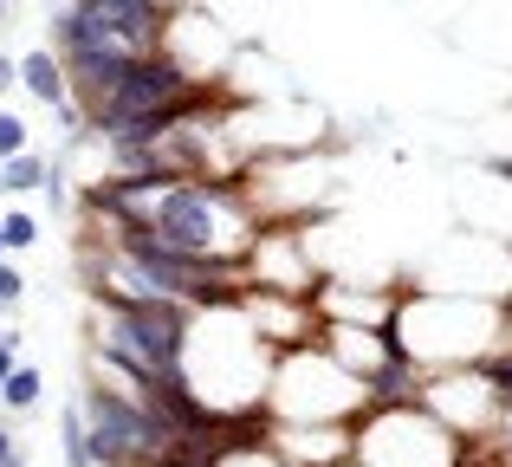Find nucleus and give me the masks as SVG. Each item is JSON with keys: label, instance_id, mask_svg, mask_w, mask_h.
<instances>
[{"label": "nucleus", "instance_id": "13", "mask_svg": "<svg viewBox=\"0 0 512 467\" xmlns=\"http://www.w3.org/2000/svg\"><path fill=\"white\" fill-rule=\"evenodd\" d=\"M13 448H20V435H13V429H7V422H0V461H7V455H13Z\"/></svg>", "mask_w": 512, "mask_h": 467}, {"label": "nucleus", "instance_id": "5", "mask_svg": "<svg viewBox=\"0 0 512 467\" xmlns=\"http://www.w3.org/2000/svg\"><path fill=\"white\" fill-rule=\"evenodd\" d=\"M39 396H46V377H39V364H20L7 383H0V409H7V416H26V409H39Z\"/></svg>", "mask_w": 512, "mask_h": 467}, {"label": "nucleus", "instance_id": "16", "mask_svg": "<svg viewBox=\"0 0 512 467\" xmlns=\"http://www.w3.org/2000/svg\"><path fill=\"white\" fill-rule=\"evenodd\" d=\"M7 7H13V0H0V13H7Z\"/></svg>", "mask_w": 512, "mask_h": 467}, {"label": "nucleus", "instance_id": "7", "mask_svg": "<svg viewBox=\"0 0 512 467\" xmlns=\"http://www.w3.org/2000/svg\"><path fill=\"white\" fill-rule=\"evenodd\" d=\"M59 455H65V467H98L91 461V435H85V416H78V409L59 416Z\"/></svg>", "mask_w": 512, "mask_h": 467}, {"label": "nucleus", "instance_id": "14", "mask_svg": "<svg viewBox=\"0 0 512 467\" xmlns=\"http://www.w3.org/2000/svg\"><path fill=\"white\" fill-rule=\"evenodd\" d=\"M0 467H26V448H13V455H7V461H0Z\"/></svg>", "mask_w": 512, "mask_h": 467}, {"label": "nucleus", "instance_id": "6", "mask_svg": "<svg viewBox=\"0 0 512 467\" xmlns=\"http://www.w3.org/2000/svg\"><path fill=\"white\" fill-rule=\"evenodd\" d=\"M46 176H52V163H46L39 150H26V156H7V163H0V189H7V195L46 189Z\"/></svg>", "mask_w": 512, "mask_h": 467}, {"label": "nucleus", "instance_id": "11", "mask_svg": "<svg viewBox=\"0 0 512 467\" xmlns=\"http://www.w3.org/2000/svg\"><path fill=\"white\" fill-rule=\"evenodd\" d=\"M13 370H20V331H13V325H0V383H7Z\"/></svg>", "mask_w": 512, "mask_h": 467}, {"label": "nucleus", "instance_id": "18", "mask_svg": "<svg viewBox=\"0 0 512 467\" xmlns=\"http://www.w3.org/2000/svg\"><path fill=\"white\" fill-rule=\"evenodd\" d=\"M0 195H7V189H0Z\"/></svg>", "mask_w": 512, "mask_h": 467}, {"label": "nucleus", "instance_id": "2", "mask_svg": "<svg viewBox=\"0 0 512 467\" xmlns=\"http://www.w3.org/2000/svg\"><path fill=\"white\" fill-rule=\"evenodd\" d=\"M195 85V78L182 72V65L169 59V52H143L137 65H130V78L111 91L104 104H91V130H104V124H130V117H156V111H169L182 91Z\"/></svg>", "mask_w": 512, "mask_h": 467}, {"label": "nucleus", "instance_id": "8", "mask_svg": "<svg viewBox=\"0 0 512 467\" xmlns=\"http://www.w3.org/2000/svg\"><path fill=\"white\" fill-rule=\"evenodd\" d=\"M26 150H33V124L0 104V163H7V156H26Z\"/></svg>", "mask_w": 512, "mask_h": 467}, {"label": "nucleus", "instance_id": "1", "mask_svg": "<svg viewBox=\"0 0 512 467\" xmlns=\"http://www.w3.org/2000/svg\"><path fill=\"white\" fill-rule=\"evenodd\" d=\"M234 215H240V189L227 182H169L150 208H143V228L156 240H169L175 253H195V260H227L234 253Z\"/></svg>", "mask_w": 512, "mask_h": 467}, {"label": "nucleus", "instance_id": "4", "mask_svg": "<svg viewBox=\"0 0 512 467\" xmlns=\"http://www.w3.org/2000/svg\"><path fill=\"white\" fill-rule=\"evenodd\" d=\"M20 91L46 111H72V78H65L59 52L39 46V52H20Z\"/></svg>", "mask_w": 512, "mask_h": 467}, {"label": "nucleus", "instance_id": "9", "mask_svg": "<svg viewBox=\"0 0 512 467\" xmlns=\"http://www.w3.org/2000/svg\"><path fill=\"white\" fill-rule=\"evenodd\" d=\"M0 234H7V253L39 247V221L26 215V208H7V215H0Z\"/></svg>", "mask_w": 512, "mask_h": 467}, {"label": "nucleus", "instance_id": "3", "mask_svg": "<svg viewBox=\"0 0 512 467\" xmlns=\"http://www.w3.org/2000/svg\"><path fill=\"white\" fill-rule=\"evenodd\" d=\"M59 65H65V78H72V91H78V98H85V104H104V98H111V91L130 78L137 52H124V46H104V39H98V46L72 52V59H59Z\"/></svg>", "mask_w": 512, "mask_h": 467}, {"label": "nucleus", "instance_id": "15", "mask_svg": "<svg viewBox=\"0 0 512 467\" xmlns=\"http://www.w3.org/2000/svg\"><path fill=\"white\" fill-rule=\"evenodd\" d=\"M0 260H7V234H0Z\"/></svg>", "mask_w": 512, "mask_h": 467}, {"label": "nucleus", "instance_id": "17", "mask_svg": "<svg viewBox=\"0 0 512 467\" xmlns=\"http://www.w3.org/2000/svg\"><path fill=\"white\" fill-rule=\"evenodd\" d=\"M506 344H512V331H506Z\"/></svg>", "mask_w": 512, "mask_h": 467}, {"label": "nucleus", "instance_id": "10", "mask_svg": "<svg viewBox=\"0 0 512 467\" xmlns=\"http://www.w3.org/2000/svg\"><path fill=\"white\" fill-rule=\"evenodd\" d=\"M20 299H26V273L13 260H0V312H13Z\"/></svg>", "mask_w": 512, "mask_h": 467}, {"label": "nucleus", "instance_id": "12", "mask_svg": "<svg viewBox=\"0 0 512 467\" xmlns=\"http://www.w3.org/2000/svg\"><path fill=\"white\" fill-rule=\"evenodd\" d=\"M13 85H20V59H7V52H0V98H7Z\"/></svg>", "mask_w": 512, "mask_h": 467}]
</instances>
